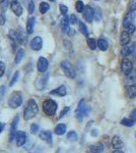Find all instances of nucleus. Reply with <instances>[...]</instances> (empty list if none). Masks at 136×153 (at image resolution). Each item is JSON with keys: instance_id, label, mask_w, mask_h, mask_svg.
<instances>
[{"instance_id": "nucleus-1", "label": "nucleus", "mask_w": 136, "mask_h": 153, "mask_svg": "<svg viewBox=\"0 0 136 153\" xmlns=\"http://www.w3.org/2000/svg\"><path fill=\"white\" fill-rule=\"evenodd\" d=\"M39 112V108H38V104L34 99H29V104L24 108V117L26 120H29L32 118H34L38 114Z\"/></svg>"}, {"instance_id": "nucleus-2", "label": "nucleus", "mask_w": 136, "mask_h": 153, "mask_svg": "<svg viewBox=\"0 0 136 153\" xmlns=\"http://www.w3.org/2000/svg\"><path fill=\"white\" fill-rule=\"evenodd\" d=\"M43 110H44V112H45V114L49 115V117H52V115L55 114L57 111V103L52 99H48V100L44 101Z\"/></svg>"}, {"instance_id": "nucleus-3", "label": "nucleus", "mask_w": 136, "mask_h": 153, "mask_svg": "<svg viewBox=\"0 0 136 153\" xmlns=\"http://www.w3.org/2000/svg\"><path fill=\"white\" fill-rule=\"evenodd\" d=\"M23 104V96L21 92H13L8 99V106L11 108H17Z\"/></svg>"}, {"instance_id": "nucleus-4", "label": "nucleus", "mask_w": 136, "mask_h": 153, "mask_svg": "<svg viewBox=\"0 0 136 153\" xmlns=\"http://www.w3.org/2000/svg\"><path fill=\"white\" fill-rule=\"evenodd\" d=\"M61 68H62V71H64V74H65V75L67 76L68 78L74 79L76 76L75 71H74L73 66L71 65V63L69 62V61L63 60L62 62H61Z\"/></svg>"}, {"instance_id": "nucleus-5", "label": "nucleus", "mask_w": 136, "mask_h": 153, "mask_svg": "<svg viewBox=\"0 0 136 153\" xmlns=\"http://www.w3.org/2000/svg\"><path fill=\"white\" fill-rule=\"evenodd\" d=\"M49 73H43L42 75L37 79L36 81V88L38 89L39 91H42L46 88L47 83H48L49 80Z\"/></svg>"}, {"instance_id": "nucleus-6", "label": "nucleus", "mask_w": 136, "mask_h": 153, "mask_svg": "<svg viewBox=\"0 0 136 153\" xmlns=\"http://www.w3.org/2000/svg\"><path fill=\"white\" fill-rule=\"evenodd\" d=\"M86 113H87V107H86V105H85V100L81 99L79 101V103H78L77 109H76V111H75V117L81 122L83 117L86 115Z\"/></svg>"}, {"instance_id": "nucleus-7", "label": "nucleus", "mask_w": 136, "mask_h": 153, "mask_svg": "<svg viewBox=\"0 0 136 153\" xmlns=\"http://www.w3.org/2000/svg\"><path fill=\"white\" fill-rule=\"evenodd\" d=\"M19 122V115L17 114L15 117L13 118L11 123V127H10V134H9V141L12 142L15 139V135H16V129H17V124Z\"/></svg>"}, {"instance_id": "nucleus-8", "label": "nucleus", "mask_w": 136, "mask_h": 153, "mask_svg": "<svg viewBox=\"0 0 136 153\" xmlns=\"http://www.w3.org/2000/svg\"><path fill=\"white\" fill-rule=\"evenodd\" d=\"M121 70H122L123 74L126 76L133 70V63L132 61L129 60L128 58H124L121 62Z\"/></svg>"}, {"instance_id": "nucleus-9", "label": "nucleus", "mask_w": 136, "mask_h": 153, "mask_svg": "<svg viewBox=\"0 0 136 153\" xmlns=\"http://www.w3.org/2000/svg\"><path fill=\"white\" fill-rule=\"evenodd\" d=\"M83 18L85 19V21L87 23H91L93 19H95V9L91 8V6L86 5L85 7V10H83Z\"/></svg>"}, {"instance_id": "nucleus-10", "label": "nucleus", "mask_w": 136, "mask_h": 153, "mask_svg": "<svg viewBox=\"0 0 136 153\" xmlns=\"http://www.w3.org/2000/svg\"><path fill=\"white\" fill-rule=\"evenodd\" d=\"M135 51V43H128L127 45L122 46L121 49V54L123 57H127L130 54H132Z\"/></svg>"}, {"instance_id": "nucleus-11", "label": "nucleus", "mask_w": 136, "mask_h": 153, "mask_svg": "<svg viewBox=\"0 0 136 153\" xmlns=\"http://www.w3.org/2000/svg\"><path fill=\"white\" fill-rule=\"evenodd\" d=\"M26 139H28V136L23 131H18L15 135V140H16V145L18 147H21L26 144Z\"/></svg>"}, {"instance_id": "nucleus-12", "label": "nucleus", "mask_w": 136, "mask_h": 153, "mask_svg": "<svg viewBox=\"0 0 136 153\" xmlns=\"http://www.w3.org/2000/svg\"><path fill=\"white\" fill-rule=\"evenodd\" d=\"M11 6V10L14 12V14L17 16H21V14H23V6H21V4L19 3L17 0H13V1L11 2L10 4Z\"/></svg>"}, {"instance_id": "nucleus-13", "label": "nucleus", "mask_w": 136, "mask_h": 153, "mask_svg": "<svg viewBox=\"0 0 136 153\" xmlns=\"http://www.w3.org/2000/svg\"><path fill=\"white\" fill-rule=\"evenodd\" d=\"M43 46V40L41 37H35L31 42V48L35 51H40Z\"/></svg>"}, {"instance_id": "nucleus-14", "label": "nucleus", "mask_w": 136, "mask_h": 153, "mask_svg": "<svg viewBox=\"0 0 136 153\" xmlns=\"http://www.w3.org/2000/svg\"><path fill=\"white\" fill-rule=\"evenodd\" d=\"M39 136H40V139L47 142L49 145L53 144V137H52V133L50 131H42Z\"/></svg>"}, {"instance_id": "nucleus-15", "label": "nucleus", "mask_w": 136, "mask_h": 153, "mask_svg": "<svg viewBox=\"0 0 136 153\" xmlns=\"http://www.w3.org/2000/svg\"><path fill=\"white\" fill-rule=\"evenodd\" d=\"M48 60L45 57H40L38 60V63H37V68H38V71L40 73H46L47 68H48Z\"/></svg>"}, {"instance_id": "nucleus-16", "label": "nucleus", "mask_w": 136, "mask_h": 153, "mask_svg": "<svg viewBox=\"0 0 136 153\" xmlns=\"http://www.w3.org/2000/svg\"><path fill=\"white\" fill-rule=\"evenodd\" d=\"M134 19H135V13H134V11H133V10H130V11L128 12V13L125 16L124 21H123V27H124V28L126 29L128 26H129L130 24H132V23H133Z\"/></svg>"}, {"instance_id": "nucleus-17", "label": "nucleus", "mask_w": 136, "mask_h": 153, "mask_svg": "<svg viewBox=\"0 0 136 153\" xmlns=\"http://www.w3.org/2000/svg\"><path fill=\"white\" fill-rule=\"evenodd\" d=\"M126 85H136V70H132L128 75H126Z\"/></svg>"}, {"instance_id": "nucleus-18", "label": "nucleus", "mask_w": 136, "mask_h": 153, "mask_svg": "<svg viewBox=\"0 0 136 153\" xmlns=\"http://www.w3.org/2000/svg\"><path fill=\"white\" fill-rule=\"evenodd\" d=\"M50 95H56V96H59V97H63L67 94V91H66V87L65 86H60V87L56 88L55 90H52L50 93Z\"/></svg>"}, {"instance_id": "nucleus-19", "label": "nucleus", "mask_w": 136, "mask_h": 153, "mask_svg": "<svg viewBox=\"0 0 136 153\" xmlns=\"http://www.w3.org/2000/svg\"><path fill=\"white\" fill-rule=\"evenodd\" d=\"M112 146L113 148H115L116 150H120L124 147V143H123L122 139L118 136H114L112 139Z\"/></svg>"}, {"instance_id": "nucleus-20", "label": "nucleus", "mask_w": 136, "mask_h": 153, "mask_svg": "<svg viewBox=\"0 0 136 153\" xmlns=\"http://www.w3.org/2000/svg\"><path fill=\"white\" fill-rule=\"evenodd\" d=\"M130 33H128V31H122L120 35V44L122 46L127 45L128 43H130Z\"/></svg>"}, {"instance_id": "nucleus-21", "label": "nucleus", "mask_w": 136, "mask_h": 153, "mask_svg": "<svg viewBox=\"0 0 136 153\" xmlns=\"http://www.w3.org/2000/svg\"><path fill=\"white\" fill-rule=\"evenodd\" d=\"M35 24H36V18H35V16H31V18L28 19V22H26V33H28L29 35H31L34 32Z\"/></svg>"}, {"instance_id": "nucleus-22", "label": "nucleus", "mask_w": 136, "mask_h": 153, "mask_svg": "<svg viewBox=\"0 0 136 153\" xmlns=\"http://www.w3.org/2000/svg\"><path fill=\"white\" fill-rule=\"evenodd\" d=\"M61 24V29H62V31L64 32V33H68L69 32V18L66 16H64L62 19H61L60 22Z\"/></svg>"}, {"instance_id": "nucleus-23", "label": "nucleus", "mask_w": 136, "mask_h": 153, "mask_svg": "<svg viewBox=\"0 0 136 153\" xmlns=\"http://www.w3.org/2000/svg\"><path fill=\"white\" fill-rule=\"evenodd\" d=\"M8 36H9V38L11 39V41L15 42V43H19V42L21 41V37L19 35V33H17L14 30H10V31H9Z\"/></svg>"}, {"instance_id": "nucleus-24", "label": "nucleus", "mask_w": 136, "mask_h": 153, "mask_svg": "<svg viewBox=\"0 0 136 153\" xmlns=\"http://www.w3.org/2000/svg\"><path fill=\"white\" fill-rule=\"evenodd\" d=\"M126 92H127V95L130 99H134V98L136 97V85L127 86V88H126Z\"/></svg>"}, {"instance_id": "nucleus-25", "label": "nucleus", "mask_w": 136, "mask_h": 153, "mask_svg": "<svg viewBox=\"0 0 136 153\" xmlns=\"http://www.w3.org/2000/svg\"><path fill=\"white\" fill-rule=\"evenodd\" d=\"M90 150L91 153H102L104 151V145L102 143H96L95 145H91Z\"/></svg>"}, {"instance_id": "nucleus-26", "label": "nucleus", "mask_w": 136, "mask_h": 153, "mask_svg": "<svg viewBox=\"0 0 136 153\" xmlns=\"http://www.w3.org/2000/svg\"><path fill=\"white\" fill-rule=\"evenodd\" d=\"M98 47L100 48V50L102 51H106L109 47V44H108V41L104 38H100L98 40Z\"/></svg>"}, {"instance_id": "nucleus-27", "label": "nucleus", "mask_w": 136, "mask_h": 153, "mask_svg": "<svg viewBox=\"0 0 136 153\" xmlns=\"http://www.w3.org/2000/svg\"><path fill=\"white\" fill-rule=\"evenodd\" d=\"M54 132H55L56 135H59V136H62L65 134L66 132V126L64 124H59L56 126L55 130H54Z\"/></svg>"}, {"instance_id": "nucleus-28", "label": "nucleus", "mask_w": 136, "mask_h": 153, "mask_svg": "<svg viewBox=\"0 0 136 153\" xmlns=\"http://www.w3.org/2000/svg\"><path fill=\"white\" fill-rule=\"evenodd\" d=\"M78 28H79L80 33L82 34L83 36L88 37V30H87L86 26L82 23V22H78Z\"/></svg>"}, {"instance_id": "nucleus-29", "label": "nucleus", "mask_w": 136, "mask_h": 153, "mask_svg": "<svg viewBox=\"0 0 136 153\" xmlns=\"http://www.w3.org/2000/svg\"><path fill=\"white\" fill-rule=\"evenodd\" d=\"M134 120H132V118H127V117H124L122 120H121V125L125 126V127H132L133 125H134Z\"/></svg>"}, {"instance_id": "nucleus-30", "label": "nucleus", "mask_w": 136, "mask_h": 153, "mask_svg": "<svg viewBox=\"0 0 136 153\" xmlns=\"http://www.w3.org/2000/svg\"><path fill=\"white\" fill-rule=\"evenodd\" d=\"M87 45H88V47H90V49H91V50H95V49L96 48V46H98V41L95 40L93 38H88L87 39Z\"/></svg>"}, {"instance_id": "nucleus-31", "label": "nucleus", "mask_w": 136, "mask_h": 153, "mask_svg": "<svg viewBox=\"0 0 136 153\" xmlns=\"http://www.w3.org/2000/svg\"><path fill=\"white\" fill-rule=\"evenodd\" d=\"M24 52L23 49H19V50L17 51V53L15 55V59H14V62H15L16 65H18V63L21 61V59L24 57Z\"/></svg>"}, {"instance_id": "nucleus-32", "label": "nucleus", "mask_w": 136, "mask_h": 153, "mask_svg": "<svg viewBox=\"0 0 136 153\" xmlns=\"http://www.w3.org/2000/svg\"><path fill=\"white\" fill-rule=\"evenodd\" d=\"M39 8H40V12H41V13L44 14V13H46V12L48 11L49 9H50V5H49L47 2H42V3L40 4V7H39Z\"/></svg>"}, {"instance_id": "nucleus-33", "label": "nucleus", "mask_w": 136, "mask_h": 153, "mask_svg": "<svg viewBox=\"0 0 136 153\" xmlns=\"http://www.w3.org/2000/svg\"><path fill=\"white\" fill-rule=\"evenodd\" d=\"M75 7H76V11H77V12H83L85 6V4H83L82 1L78 0V1L76 2V4H75Z\"/></svg>"}, {"instance_id": "nucleus-34", "label": "nucleus", "mask_w": 136, "mask_h": 153, "mask_svg": "<svg viewBox=\"0 0 136 153\" xmlns=\"http://www.w3.org/2000/svg\"><path fill=\"white\" fill-rule=\"evenodd\" d=\"M67 139L70 140V141H76L77 140V134L74 131H70L67 134Z\"/></svg>"}, {"instance_id": "nucleus-35", "label": "nucleus", "mask_w": 136, "mask_h": 153, "mask_svg": "<svg viewBox=\"0 0 136 153\" xmlns=\"http://www.w3.org/2000/svg\"><path fill=\"white\" fill-rule=\"evenodd\" d=\"M101 19H102V12H101V9L99 7H96L95 8V19L96 22H100Z\"/></svg>"}, {"instance_id": "nucleus-36", "label": "nucleus", "mask_w": 136, "mask_h": 153, "mask_svg": "<svg viewBox=\"0 0 136 153\" xmlns=\"http://www.w3.org/2000/svg\"><path fill=\"white\" fill-rule=\"evenodd\" d=\"M18 76H19V71H15V73H14V75H13V76H12V79H11L10 83H9V85H10V87H12V86H14V84L16 83L17 79H18Z\"/></svg>"}, {"instance_id": "nucleus-37", "label": "nucleus", "mask_w": 136, "mask_h": 153, "mask_svg": "<svg viewBox=\"0 0 136 153\" xmlns=\"http://www.w3.org/2000/svg\"><path fill=\"white\" fill-rule=\"evenodd\" d=\"M126 30L128 31V33H130V34H133V33H135V30H136V28H135V25L134 24H130L129 26L126 28Z\"/></svg>"}, {"instance_id": "nucleus-38", "label": "nucleus", "mask_w": 136, "mask_h": 153, "mask_svg": "<svg viewBox=\"0 0 136 153\" xmlns=\"http://www.w3.org/2000/svg\"><path fill=\"white\" fill-rule=\"evenodd\" d=\"M59 8H60V12H61V13H62L63 16H66V13L68 12L67 6L63 5V4H60V5H59Z\"/></svg>"}, {"instance_id": "nucleus-39", "label": "nucleus", "mask_w": 136, "mask_h": 153, "mask_svg": "<svg viewBox=\"0 0 136 153\" xmlns=\"http://www.w3.org/2000/svg\"><path fill=\"white\" fill-rule=\"evenodd\" d=\"M5 73V63L3 61H0V78Z\"/></svg>"}, {"instance_id": "nucleus-40", "label": "nucleus", "mask_w": 136, "mask_h": 153, "mask_svg": "<svg viewBox=\"0 0 136 153\" xmlns=\"http://www.w3.org/2000/svg\"><path fill=\"white\" fill-rule=\"evenodd\" d=\"M39 131V126L37 124H33L31 126V133L32 134H37Z\"/></svg>"}, {"instance_id": "nucleus-41", "label": "nucleus", "mask_w": 136, "mask_h": 153, "mask_svg": "<svg viewBox=\"0 0 136 153\" xmlns=\"http://www.w3.org/2000/svg\"><path fill=\"white\" fill-rule=\"evenodd\" d=\"M28 8H29V13H33L34 10H35V5H34V2L32 1V0H29V5H28Z\"/></svg>"}, {"instance_id": "nucleus-42", "label": "nucleus", "mask_w": 136, "mask_h": 153, "mask_svg": "<svg viewBox=\"0 0 136 153\" xmlns=\"http://www.w3.org/2000/svg\"><path fill=\"white\" fill-rule=\"evenodd\" d=\"M69 110H70V107H64L63 110L60 113V115H59V118H62L63 117H65V114L69 112Z\"/></svg>"}, {"instance_id": "nucleus-43", "label": "nucleus", "mask_w": 136, "mask_h": 153, "mask_svg": "<svg viewBox=\"0 0 136 153\" xmlns=\"http://www.w3.org/2000/svg\"><path fill=\"white\" fill-rule=\"evenodd\" d=\"M77 18H76L74 14H71L70 16H69V23H70L71 25H74V24H76L77 23Z\"/></svg>"}, {"instance_id": "nucleus-44", "label": "nucleus", "mask_w": 136, "mask_h": 153, "mask_svg": "<svg viewBox=\"0 0 136 153\" xmlns=\"http://www.w3.org/2000/svg\"><path fill=\"white\" fill-rule=\"evenodd\" d=\"M4 94H5V87L4 86H0V100L3 98Z\"/></svg>"}, {"instance_id": "nucleus-45", "label": "nucleus", "mask_w": 136, "mask_h": 153, "mask_svg": "<svg viewBox=\"0 0 136 153\" xmlns=\"http://www.w3.org/2000/svg\"><path fill=\"white\" fill-rule=\"evenodd\" d=\"M64 46H65L67 49H71V47H72V46H71V43L67 40H64Z\"/></svg>"}, {"instance_id": "nucleus-46", "label": "nucleus", "mask_w": 136, "mask_h": 153, "mask_svg": "<svg viewBox=\"0 0 136 153\" xmlns=\"http://www.w3.org/2000/svg\"><path fill=\"white\" fill-rule=\"evenodd\" d=\"M4 24H5V18L0 13V26H3Z\"/></svg>"}, {"instance_id": "nucleus-47", "label": "nucleus", "mask_w": 136, "mask_h": 153, "mask_svg": "<svg viewBox=\"0 0 136 153\" xmlns=\"http://www.w3.org/2000/svg\"><path fill=\"white\" fill-rule=\"evenodd\" d=\"M131 118H132L134 122H136V108L133 110L132 112H131Z\"/></svg>"}, {"instance_id": "nucleus-48", "label": "nucleus", "mask_w": 136, "mask_h": 153, "mask_svg": "<svg viewBox=\"0 0 136 153\" xmlns=\"http://www.w3.org/2000/svg\"><path fill=\"white\" fill-rule=\"evenodd\" d=\"M131 10H136V0H134V1L132 2V5H131Z\"/></svg>"}, {"instance_id": "nucleus-49", "label": "nucleus", "mask_w": 136, "mask_h": 153, "mask_svg": "<svg viewBox=\"0 0 136 153\" xmlns=\"http://www.w3.org/2000/svg\"><path fill=\"white\" fill-rule=\"evenodd\" d=\"M0 3L3 7H6V4H7V0H0Z\"/></svg>"}, {"instance_id": "nucleus-50", "label": "nucleus", "mask_w": 136, "mask_h": 153, "mask_svg": "<svg viewBox=\"0 0 136 153\" xmlns=\"http://www.w3.org/2000/svg\"><path fill=\"white\" fill-rule=\"evenodd\" d=\"M3 129H4V124L3 123H0V133L3 131Z\"/></svg>"}, {"instance_id": "nucleus-51", "label": "nucleus", "mask_w": 136, "mask_h": 153, "mask_svg": "<svg viewBox=\"0 0 136 153\" xmlns=\"http://www.w3.org/2000/svg\"><path fill=\"white\" fill-rule=\"evenodd\" d=\"M113 153H124V152H122L121 150H115V151H114Z\"/></svg>"}, {"instance_id": "nucleus-52", "label": "nucleus", "mask_w": 136, "mask_h": 153, "mask_svg": "<svg viewBox=\"0 0 136 153\" xmlns=\"http://www.w3.org/2000/svg\"><path fill=\"white\" fill-rule=\"evenodd\" d=\"M50 1H52V2H53V1H55V0H50Z\"/></svg>"}, {"instance_id": "nucleus-53", "label": "nucleus", "mask_w": 136, "mask_h": 153, "mask_svg": "<svg viewBox=\"0 0 136 153\" xmlns=\"http://www.w3.org/2000/svg\"><path fill=\"white\" fill-rule=\"evenodd\" d=\"M135 138H136V132H135Z\"/></svg>"}]
</instances>
